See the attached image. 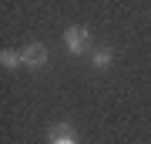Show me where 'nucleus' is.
<instances>
[{"label":"nucleus","mask_w":151,"mask_h":144,"mask_svg":"<svg viewBox=\"0 0 151 144\" xmlns=\"http://www.w3.org/2000/svg\"><path fill=\"white\" fill-rule=\"evenodd\" d=\"M87 44H91V30L87 27H67L64 30V47H67V54H84L87 50Z\"/></svg>","instance_id":"nucleus-1"},{"label":"nucleus","mask_w":151,"mask_h":144,"mask_svg":"<svg viewBox=\"0 0 151 144\" xmlns=\"http://www.w3.org/2000/svg\"><path fill=\"white\" fill-rule=\"evenodd\" d=\"M20 57H24L27 67H44V64H47V47H44V44H27Z\"/></svg>","instance_id":"nucleus-2"},{"label":"nucleus","mask_w":151,"mask_h":144,"mask_svg":"<svg viewBox=\"0 0 151 144\" xmlns=\"http://www.w3.org/2000/svg\"><path fill=\"white\" fill-rule=\"evenodd\" d=\"M50 144H74V138H70V128H67V124H57V128L50 131Z\"/></svg>","instance_id":"nucleus-3"},{"label":"nucleus","mask_w":151,"mask_h":144,"mask_svg":"<svg viewBox=\"0 0 151 144\" xmlns=\"http://www.w3.org/2000/svg\"><path fill=\"white\" fill-rule=\"evenodd\" d=\"M91 60H94V67H97V70H104V67L114 60V54H111L108 47H101V50H94V57H91Z\"/></svg>","instance_id":"nucleus-4"},{"label":"nucleus","mask_w":151,"mask_h":144,"mask_svg":"<svg viewBox=\"0 0 151 144\" xmlns=\"http://www.w3.org/2000/svg\"><path fill=\"white\" fill-rule=\"evenodd\" d=\"M0 64H4L7 70H14L17 64H24V57H20V54H14V50H4V54H0Z\"/></svg>","instance_id":"nucleus-5"}]
</instances>
